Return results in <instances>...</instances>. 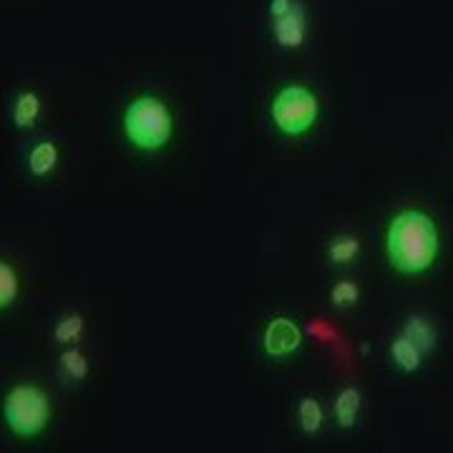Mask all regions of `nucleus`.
Instances as JSON below:
<instances>
[{"label":"nucleus","mask_w":453,"mask_h":453,"mask_svg":"<svg viewBox=\"0 0 453 453\" xmlns=\"http://www.w3.org/2000/svg\"><path fill=\"white\" fill-rule=\"evenodd\" d=\"M390 267L401 275H423L436 265L441 232L434 217L423 210H401L386 229Z\"/></svg>","instance_id":"obj_1"},{"label":"nucleus","mask_w":453,"mask_h":453,"mask_svg":"<svg viewBox=\"0 0 453 453\" xmlns=\"http://www.w3.org/2000/svg\"><path fill=\"white\" fill-rule=\"evenodd\" d=\"M124 136L139 151H159L174 136V113L159 96L142 94L124 111Z\"/></svg>","instance_id":"obj_2"},{"label":"nucleus","mask_w":453,"mask_h":453,"mask_svg":"<svg viewBox=\"0 0 453 453\" xmlns=\"http://www.w3.org/2000/svg\"><path fill=\"white\" fill-rule=\"evenodd\" d=\"M3 421L18 438H35L50 421V398L33 383H18L3 398Z\"/></svg>","instance_id":"obj_3"},{"label":"nucleus","mask_w":453,"mask_h":453,"mask_svg":"<svg viewBox=\"0 0 453 453\" xmlns=\"http://www.w3.org/2000/svg\"><path fill=\"white\" fill-rule=\"evenodd\" d=\"M270 116H273V124L280 134L305 136L320 116V101L308 86L288 83L273 96Z\"/></svg>","instance_id":"obj_4"},{"label":"nucleus","mask_w":453,"mask_h":453,"mask_svg":"<svg viewBox=\"0 0 453 453\" xmlns=\"http://www.w3.org/2000/svg\"><path fill=\"white\" fill-rule=\"evenodd\" d=\"M300 345H303V330L292 318L277 315L265 325L262 348H265L267 357H290L292 353L300 350Z\"/></svg>","instance_id":"obj_5"},{"label":"nucleus","mask_w":453,"mask_h":453,"mask_svg":"<svg viewBox=\"0 0 453 453\" xmlns=\"http://www.w3.org/2000/svg\"><path fill=\"white\" fill-rule=\"evenodd\" d=\"M270 31H273V38L280 49H300L308 38V11H305L303 0H295L285 16L273 18Z\"/></svg>","instance_id":"obj_6"},{"label":"nucleus","mask_w":453,"mask_h":453,"mask_svg":"<svg viewBox=\"0 0 453 453\" xmlns=\"http://www.w3.org/2000/svg\"><path fill=\"white\" fill-rule=\"evenodd\" d=\"M388 356H390V360H393V365L403 372L418 371V368L423 365V357H426L421 353V348H418L413 340L408 338V335H403V333L390 340Z\"/></svg>","instance_id":"obj_7"},{"label":"nucleus","mask_w":453,"mask_h":453,"mask_svg":"<svg viewBox=\"0 0 453 453\" xmlns=\"http://www.w3.org/2000/svg\"><path fill=\"white\" fill-rule=\"evenodd\" d=\"M363 411V395L356 386H345L338 390L335 403H333V413H335V423L340 428H353L357 423V416Z\"/></svg>","instance_id":"obj_8"},{"label":"nucleus","mask_w":453,"mask_h":453,"mask_svg":"<svg viewBox=\"0 0 453 453\" xmlns=\"http://www.w3.org/2000/svg\"><path fill=\"white\" fill-rule=\"evenodd\" d=\"M58 162H61V151H58L56 142H49V139L33 144L31 151H28V172L33 177H49L50 172L58 166Z\"/></svg>","instance_id":"obj_9"},{"label":"nucleus","mask_w":453,"mask_h":453,"mask_svg":"<svg viewBox=\"0 0 453 453\" xmlns=\"http://www.w3.org/2000/svg\"><path fill=\"white\" fill-rule=\"evenodd\" d=\"M41 96L35 91H20L13 98V124L18 129H33L41 116Z\"/></svg>","instance_id":"obj_10"},{"label":"nucleus","mask_w":453,"mask_h":453,"mask_svg":"<svg viewBox=\"0 0 453 453\" xmlns=\"http://www.w3.org/2000/svg\"><path fill=\"white\" fill-rule=\"evenodd\" d=\"M297 421L305 436H318L325 423V411L315 395H303L297 401Z\"/></svg>","instance_id":"obj_11"},{"label":"nucleus","mask_w":453,"mask_h":453,"mask_svg":"<svg viewBox=\"0 0 453 453\" xmlns=\"http://www.w3.org/2000/svg\"><path fill=\"white\" fill-rule=\"evenodd\" d=\"M401 333L408 335V338L413 340V342L421 348L423 356H431V353H434V348H436V330H434V325L428 323L423 315H413V318H408Z\"/></svg>","instance_id":"obj_12"},{"label":"nucleus","mask_w":453,"mask_h":453,"mask_svg":"<svg viewBox=\"0 0 453 453\" xmlns=\"http://www.w3.org/2000/svg\"><path fill=\"white\" fill-rule=\"evenodd\" d=\"M360 255V240L353 234H335L327 244V259L333 265H350Z\"/></svg>","instance_id":"obj_13"},{"label":"nucleus","mask_w":453,"mask_h":453,"mask_svg":"<svg viewBox=\"0 0 453 453\" xmlns=\"http://www.w3.org/2000/svg\"><path fill=\"white\" fill-rule=\"evenodd\" d=\"M83 330H86V320H83L81 312H71L53 325V340L61 345H71V342L81 340Z\"/></svg>","instance_id":"obj_14"},{"label":"nucleus","mask_w":453,"mask_h":453,"mask_svg":"<svg viewBox=\"0 0 453 453\" xmlns=\"http://www.w3.org/2000/svg\"><path fill=\"white\" fill-rule=\"evenodd\" d=\"M58 360H61V371L68 380L81 383L88 378V357L83 356V350L79 348H65Z\"/></svg>","instance_id":"obj_15"},{"label":"nucleus","mask_w":453,"mask_h":453,"mask_svg":"<svg viewBox=\"0 0 453 453\" xmlns=\"http://www.w3.org/2000/svg\"><path fill=\"white\" fill-rule=\"evenodd\" d=\"M20 292V280H18L16 267L11 262H0V308H11L16 303Z\"/></svg>","instance_id":"obj_16"},{"label":"nucleus","mask_w":453,"mask_h":453,"mask_svg":"<svg viewBox=\"0 0 453 453\" xmlns=\"http://www.w3.org/2000/svg\"><path fill=\"white\" fill-rule=\"evenodd\" d=\"M357 300H360V288L353 280H340L338 285L330 290V303L335 308H353Z\"/></svg>","instance_id":"obj_17"},{"label":"nucleus","mask_w":453,"mask_h":453,"mask_svg":"<svg viewBox=\"0 0 453 453\" xmlns=\"http://www.w3.org/2000/svg\"><path fill=\"white\" fill-rule=\"evenodd\" d=\"M292 3H295V0H270V5H267V11H270V18L285 16V13H288V11L292 8Z\"/></svg>","instance_id":"obj_18"}]
</instances>
